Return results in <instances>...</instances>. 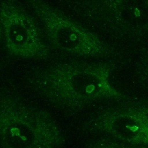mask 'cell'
I'll return each instance as SVG.
<instances>
[{
  "label": "cell",
  "mask_w": 148,
  "mask_h": 148,
  "mask_svg": "<svg viewBox=\"0 0 148 148\" xmlns=\"http://www.w3.org/2000/svg\"><path fill=\"white\" fill-rule=\"evenodd\" d=\"M44 90L68 105L81 106L101 99H128L112 88L98 69L82 64H65L43 74Z\"/></svg>",
  "instance_id": "6da1fadb"
},
{
  "label": "cell",
  "mask_w": 148,
  "mask_h": 148,
  "mask_svg": "<svg viewBox=\"0 0 148 148\" xmlns=\"http://www.w3.org/2000/svg\"><path fill=\"white\" fill-rule=\"evenodd\" d=\"M25 106L0 108V135L5 148H52L58 131L48 117Z\"/></svg>",
  "instance_id": "7a4b0ae2"
},
{
  "label": "cell",
  "mask_w": 148,
  "mask_h": 148,
  "mask_svg": "<svg viewBox=\"0 0 148 148\" xmlns=\"http://www.w3.org/2000/svg\"><path fill=\"white\" fill-rule=\"evenodd\" d=\"M0 21L6 47L13 56L24 58H45L49 49L33 17L14 0L0 3Z\"/></svg>",
  "instance_id": "3957f363"
},
{
  "label": "cell",
  "mask_w": 148,
  "mask_h": 148,
  "mask_svg": "<svg viewBox=\"0 0 148 148\" xmlns=\"http://www.w3.org/2000/svg\"><path fill=\"white\" fill-rule=\"evenodd\" d=\"M93 130L133 145H148V103H127L110 108L98 116Z\"/></svg>",
  "instance_id": "277c9868"
},
{
  "label": "cell",
  "mask_w": 148,
  "mask_h": 148,
  "mask_svg": "<svg viewBox=\"0 0 148 148\" xmlns=\"http://www.w3.org/2000/svg\"><path fill=\"white\" fill-rule=\"evenodd\" d=\"M50 40L57 49L71 54H86L93 49L88 34L73 20L43 0H28Z\"/></svg>",
  "instance_id": "5b68a950"
},
{
  "label": "cell",
  "mask_w": 148,
  "mask_h": 148,
  "mask_svg": "<svg viewBox=\"0 0 148 148\" xmlns=\"http://www.w3.org/2000/svg\"><path fill=\"white\" fill-rule=\"evenodd\" d=\"M91 148H142L139 147H130L123 144L110 140L101 141L95 143Z\"/></svg>",
  "instance_id": "8992f818"
},
{
  "label": "cell",
  "mask_w": 148,
  "mask_h": 148,
  "mask_svg": "<svg viewBox=\"0 0 148 148\" xmlns=\"http://www.w3.org/2000/svg\"><path fill=\"white\" fill-rule=\"evenodd\" d=\"M2 34V26H1V21H0V38L1 37Z\"/></svg>",
  "instance_id": "52a82bcc"
}]
</instances>
